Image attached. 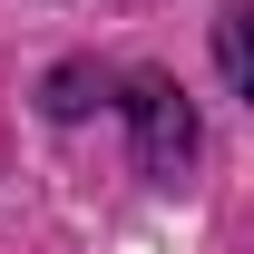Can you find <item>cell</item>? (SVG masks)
<instances>
[{
    "label": "cell",
    "mask_w": 254,
    "mask_h": 254,
    "mask_svg": "<svg viewBox=\"0 0 254 254\" xmlns=\"http://www.w3.org/2000/svg\"><path fill=\"white\" fill-rule=\"evenodd\" d=\"M118 108H127V137H137V176H147V186H176L195 166V147H205L186 88H176V78H127Z\"/></svg>",
    "instance_id": "obj_1"
},
{
    "label": "cell",
    "mask_w": 254,
    "mask_h": 254,
    "mask_svg": "<svg viewBox=\"0 0 254 254\" xmlns=\"http://www.w3.org/2000/svg\"><path fill=\"white\" fill-rule=\"evenodd\" d=\"M215 68L235 78V88L254 78V59H245V10H225V20H215Z\"/></svg>",
    "instance_id": "obj_2"
},
{
    "label": "cell",
    "mask_w": 254,
    "mask_h": 254,
    "mask_svg": "<svg viewBox=\"0 0 254 254\" xmlns=\"http://www.w3.org/2000/svg\"><path fill=\"white\" fill-rule=\"evenodd\" d=\"M88 68H59V78H49V118H88Z\"/></svg>",
    "instance_id": "obj_3"
}]
</instances>
